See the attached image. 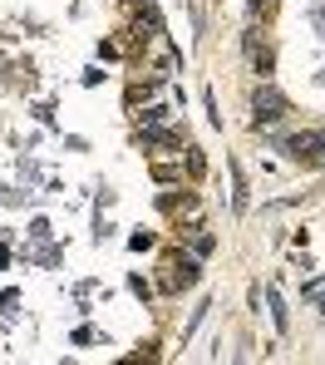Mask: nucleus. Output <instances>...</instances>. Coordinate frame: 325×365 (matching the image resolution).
Listing matches in <instances>:
<instances>
[{
	"mask_svg": "<svg viewBox=\"0 0 325 365\" xmlns=\"http://www.w3.org/2000/svg\"><path fill=\"white\" fill-rule=\"evenodd\" d=\"M252 109H257V123H276L286 114V94L276 89V84H261L257 99H252Z\"/></svg>",
	"mask_w": 325,
	"mask_h": 365,
	"instance_id": "f257e3e1",
	"label": "nucleus"
},
{
	"mask_svg": "<svg viewBox=\"0 0 325 365\" xmlns=\"http://www.w3.org/2000/svg\"><path fill=\"white\" fill-rule=\"evenodd\" d=\"M286 153H291L296 163H321L325 133H296V138H286Z\"/></svg>",
	"mask_w": 325,
	"mask_h": 365,
	"instance_id": "f03ea898",
	"label": "nucleus"
},
{
	"mask_svg": "<svg viewBox=\"0 0 325 365\" xmlns=\"http://www.w3.org/2000/svg\"><path fill=\"white\" fill-rule=\"evenodd\" d=\"M168 272H173V277H168V292H178V287H197V277H202V272H197V262L168 267Z\"/></svg>",
	"mask_w": 325,
	"mask_h": 365,
	"instance_id": "7ed1b4c3",
	"label": "nucleus"
},
{
	"mask_svg": "<svg viewBox=\"0 0 325 365\" xmlns=\"http://www.w3.org/2000/svg\"><path fill=\"white\" fill-rule=\"evenodd\" d=\"M232 187H237V192H232V207L242 212V207H247V178H242V168H237V163H232Z\"/></svg>",
	"mask_w": 325,
	"mask_h": 365,
	"instance_id": "20e7f679",
	"label": "nucleus"
},
{
	"mask_svg": "<svg viewBox=\"0 0 325 365\" xmlns=\"http://www.w3.org/2000/svg\"><path fill=\"white\" fill-rule=\"evenodd\" d=\"M266 302H271V321H276V331H286V302H281L276 292H271Z\"/></svg>",
	"mask_w": 325,
	"mask_h": 365,
	"instance_id": "39448f33",
	"label": "nucleus"
},
{
	"mask_svg": "<svg viewBox=\"0 0 325 365\" xmlns=\"http://www.w3.org/2000/svg\"><path fill=\"white\" fill-rule=\"evenodd\" d=\"M266 5H276V0H252V10H266Z\"/></svg>",
	"mask_w": 325,
	"mask_h": 365,
	"instance_id": "423d86ee",
	"label": "nucleus"
}]
</instances>
